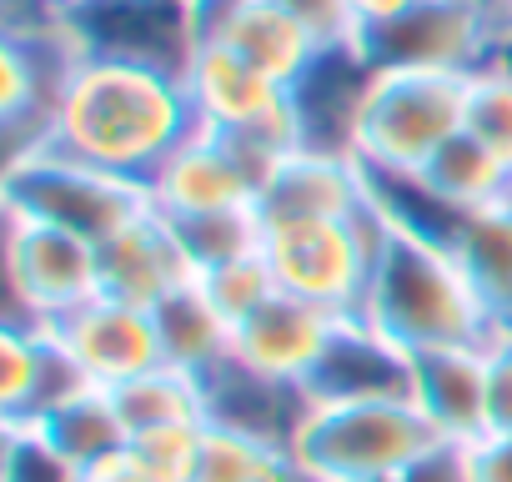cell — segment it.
<instances>
[{"instance_id": "cell-19", "label": "cell", "mask_w": 512, "mask_h": 482, "mask_svg": "<svg viewBox=\"0 0 512 482\" xmlns=\"http://www.w3.org/2000/svg\"><path fill=\"white\" fill-rule=\"evenodd\" d=\"M201 387H206V422H221V427H236V432H251V437H267V442H282V447H292V437H297V427H302V417L312 407L307 387H287V382H272V377H256L241 362H226Z\"/></svg>"}, {"instance_id": "cell-33", "label": "cell", "mask_w": 512, "mask_h": 482, "mask_svg": "<svg viewBox=\"0 0 512 482\" xmlns=\"http://www.w3.org/2000/svg\"><path fill=\"white\" fill-rule=\"evenodd\" d=\"M282 11H292L327 51H342V46H357V21L347 11V0H277Z\"/></svg>"}, {"instance_id": "cell-38", "label": "cell", "mask_w": 512, "mask_h": 482, "mask_svg": "<svg viewBox=\"0 0 512 482\" xmlns=\"http://www.w3.org/2000/svg\"><path fill=\"white\" fill-rule=\"evenodd\" d=\"M51 6H61V11H76V6H86V0H51Z\"/></svg>"}, {"instance_id": "cell-2", "label": "cell", "mask_w": 512, "mask_h": 482, "mask_svg": "<svg viewBox=\"0 0 512 482\" xmlns=\"http://www.w3.org/2000/svg\"><path fill=\"white\" fill-rule=\"evenodd\" d=\"M357 317L372 332H382L392 347H402L407 357L432 352V347L487 342L497 332L447 241L407 231L392 216H387V236L372 262Z\"/></svg>"}, {"instance_id": "cell-21", "label": "cell", "mask_w": 512, "mask_h": 482, "mask_svg": "<svg viewBox=\"0 0 512 482\" xmlns=\"http://www.w3.org/2000/svg\"><path fill=\"white\" fill-rule=\"evenodd\" d=\"M156 312V332H161V357L176 372L191 377H211L231 362L236 347V327L216 312V302L201 292V282H186L181 292H171L166 302L151 307Z\"/></svg>"}, {"instance_id": "cell-23", "label": "cell", "mask_w": 512, "mask_h": 482, "mask_svg": "<svg viewBox=\"0 0 512 482\" xmlns=\"http://www.w3.org/2000/svg\"><path fill=\"white\" fill-rule=\"evenodd\" d=\"M452 257L467 272L492 327H512V201L472 211L452 231Z\"/></svg>"}, {"instance_id": "cell-34", "label": "cell", "mask_w": 512, "mask_h": 482, "mask_svg": "<svg viewBox=\"0 0 512 482\" xmlns=\"http://www.w3.org/2000/svg\"><path fill=\"white\" fill-rule=\"evenodd\" d=\"M467 482H512V432H487L467 447Z\"/></svg>"}, {"instance_id": "cell-3", "label": "cell", "mask_w": 512, "mask_h": 482, "mask_svg": "<svg viewBox=\"0 0 512 482\" xmlns=\"http://www.w3.org/2000/svg\"><path fill=\"white\" fill-rule=\"evenodd\" d=\"M437 447L442 437L412 397L312 402L292 437V462L307 482H392Z\"/></svg>"}, {"instance_id": "cell-14", "label": "cell", "mask_w": 512, "mask_h": 482, "mask_svg": "<svg viewBox=\"0 0 512 482\" xmlns=\"http://www.w3.org/2000/svg\"><path fill=\"white\" fill-rule=\"evenodd\" d=\"M407 397L447 447H472L487 437V357L482 342L412 352Z\"/></svg>"}, {"instance_id": "cell-1", "label": "cell", "mask_w": 512, "mask_h": 482, "mask_svg": "<svg viewBox=\"0 0 512 482\" xmlns=\"http://www.w3.org/2000/svg\"><path fill=\"white\" fill-rule=\"evenodd\" d=\"M196 126L181 71L86 56L56 111L51 151L146 186Z\"/></svg>"}, {"instance_id": "cell-8", "label": "cell", "mask_w": 512, "mask_h": 482, "mask_svg": "<svg viewBox=\"0 0 512 482\" xmlns=\"http://www.w3.org/2000/svg\"><path fill=\"white\" fill-rule=\"evenodd\" d=\"M6 322H61L81 302L101 297V252L96 241L46 226L36 216L6 211Z\"/></svg>"}, {"instance_id": "cell-25", "label": "cell", "mask_w": 512, "mask_h": 482, "mask_svg": "<svg viewBox=\"0 0 512 482\" xmlns=\"http://www.w3.org/2000/svg\"><path fill=\"white\" fill-rule=\"evenodd\" d=\"M41 432H46L81 472L131 442V432H126L121 412H116V397H111L106 387H86V392H76L71 402H61L56 412H46V417H41Z\"/></svg>"}, {"instance_id": "cell-5", "label": "cell", "mask_w": 512, "mask_h": 482, "mask_svg": "<svg viewBox=\"0 0 512 482\" xmlns=\"http://www.w3.org/2000/svg\"><path fill=\"white\" fill-rule=\"evenodd\" d=\"M387 236V211L372 206L357 216H317V221H272L262 252L287 297L327 307L332 317H357L372 262Z\"/></svg>"}, {"instance_id": "cell-9", "label": "cell", "mask_w": 512, "mask_h": 482, "mask_svg": "<svg viewBox=\"0 0 512 482\" xmlns=\"http://www.w3.org/2000/svg\"><path fill=\"white\" fill-rule=\"evenodd\" d=\"M367 66H407V71H457L472 76L502 61V21L492 0H417V6L357 41Z\"/></svg>"}, {"instance_id": "cell-26", "label": "cell", "mask_w": 512, "mask_h": 482, "mask_svg": "<svg viewBox=\"0 0 512 482\" xmlns=\"http://www.w3.org/2000/svg\"><path fill=\"white\" fill-rule=\"evenodd\" d=\"M191 482H307V477L292 462V447L206 422V447Z\"/></svg>"}, {"instance_id": "cell-12", "label": "cell", "mask_w": 512, "mask_h": 482, "mask_svg": "<svg viewBox=\"0 0 512 482\" xmlns=\"http://www.w3.org/2000/svg\"><path fill=\"white\" fill-rule=\"evenodd\" d=\"M86 56L141 61L161 71H186L196 41L186 21V0H86L66 11Z\"/></svg>"}, {"instance_id": "cell-11", "label": "cell", "mask_w": 512, "mask_h": 482, "mask_svg": "<svg viewBox=\"0 0 512 482\" xmlns=\"http://www.w3.org/2000/svg\"><path fill=\"white\" fill-rule=\"evenodd\" d=\"M51 332L61 337V347L71 352V362L86 372L91 387H121L151 367H161V332H156V312L121 302V297H91L76 312H66L61 322H51Z\"/></svg>"}, {"instance_id": "cell-32", "label": "cell", "mask_w": 512, "mask_h": 482, "mask_svg": "<svg viewBox=\"0 0 512 482\" xmlns=\"http://www.w3.org/2000/svg\"><path fill=\"white\" fill-rule=\"evenodd\" d=\"M487 357V432H512V327L482 342Z\"/></svg>"}, {"instance_id": "cell-31", "label": "cell", "mask_w": 512, "mask_h": 482, "mask_svg": "<svg viewBox=\"0 0 512 482\" xmlns=\"http://www.w3.org/2000/svg\"><path fill=\"white\" fill-rule=\"evenodd\" d=\"M201 447H206V422H166V427L131 437V452L146 462L156 482H191Z\"/></svg>"}, {"instance_id": "cell-18", "label": "cell", "mask_w": 512, "mask_h": 482, "mask_svg": "<svg viewBox=\"0 0 512 482\" xmlns=\"http://www.w3.org/2000/svg\"><path fill=\"white\" fill-rule=\"evenodd\" d=\"M407 367L412 357L392 347L382 332H372L362 317H347L317 362L307 397L312 402H372V397H407Z\"/></svg>"}, {"instance_id": "cell-17", "label": "cell", "mask_w": 512, "mask_h": 482, "mask_svg": "<svg viewBox=\"0 0 512 482\" xmlns=\"http://www.w3.org/2000/svg\"><path fill=\"white\" fill-rule=\"evenodd\" d=\"M96 252H101V292L136 307H156L186 282H196V267L181 247L176 226L156 206L126 231H116L111 241H101Z\"/></svg>"}, {"instance_id": "cell-10", "label": "cell", "mask_w": 512, "mask_h": 482, "mask_svg": "<svg viewBox=\"0 0 512 482\" xmlns=\"http://www.w3.org/2000/svg\"><path fill=\"white\" fill-rule=\"evenodd\" d=\"M267 176H272V161H262L256 151H246L231 136H216V131L196 126L161 161V171L146 181V191H151V206L166 221H186V216L256 206Z\"/></svg>"}, {"instance_id": "cell-22", "label": "cell", "mask_w": 512, "mask_h": 482, "mask_svg": "<svg viewBox=\"0 0 512 482\" xmlns=\"http://www.w3.org/2000/svg\"><path fill=\"white\" fill-rule=\"evenodd\" d=\"M447 216H472V211H487L497 201H512V166L502 156H492L477 136L457 131L417 176H412Z\"/></svg>"}, {"instance_id": "cell-27", "label": "cell", "mask_w": 512, "mask_h": 482, "mask_svg": "<svg viewBox=\"0 0 512 482\" xmlns=\"http://www.w3.org/2000/svg\"><path fill=\"white\" fill-rule=\"evenodd\" d=\"M176 236H181V247L201 272L231 262V257H246V252H262V241H267V221L256 206H241V211H211V216H186V221H171Z\"/></svg>"}, {"instance_id": "cell-4", "label": "cell", "mask_w": 512, "mask_h": 482, "mask_svg": "<svg viewBox=\"0 0 512 482\" xmlns=\"http://www.w3.org/2000/svg\"><path fill=\"white\" fill-rule=\"evenodd\" d=\"M467 81L457 71H407L372 66L352 156L367 176H417L467 121Z\"/></svg>"}, {"instance_id": "cell-28", "label": "cell", "mask_w": 512, "mask_h": 482, "mask_svg": "<svg viewBox=\"0 0 512 482\" xmlns=\"http://www.w3.org/2000/svg\"><path fill=\"white\" fill-rule=\"evenodd\" d=\"M196 282H201V292L216 302V312H221L231 327H241L246 317L262 312L272 297H282V287H277V272H272L267 252L231 257V262H221V267L201 272Z\"/></svg>"}, {"instance_id": "cell-7", "label": "cell", "mask_w": 512, "mask_h": 482, "mask_svg": "<svg viewBox=\"0 0 512 482\" xmlns=\"http://www.w3.org/2000/svg\"><path fill=\"white\" fill-rule=\"evenodd\" d=\"M186 96L191 111L206 131L241 141L246 151H256L262 161H282L292 151H302V116H297V96L292 86L262 76L256 66H246L236 51L226 46H196L186 71Z\"/></svg>"}, {"instance_id": "cell-16", "label": "cell", "mask_w": 512, "mask_h": 482, "mask_svg": "<svg viewBox=\"0 0 512 482\" xmlns=\"http://www.w3.org/2000/svg\"><path fill=\"white\" fill-rule=\"evenodd\" d=\"M86 387V372L71 362L51 327L6 322L0 332V422H41Z\"/></svg>"}, {"instance_id": "cell-15", "label": "cell", "mask_w": 512, "mask_h": 482, "mask_svg": "<svg viewBox=\"0 0 512 482\" xmlns=\"http://www.w3.org/2000/svg\"><path fill=\"white\" fill-rule=\"evenodd\" d=\"M372 206V176L347 151H292L272 166L262 186V221H317V216H357Z\"/></svg>"}, {"instance_id": "cell-6", "label": "cell", "mask_w": 512, "mask_h": 482, "mask_svg": "<svg viewBox=\"0 0 512 482\" xmlns=\"http://www.w3.org/2000/svg\"><path fill=\"white\" fill-rule=\"evenodd\" d=\"M6 211L76 231L101 247V241H111L116 231H126L151 211V191L141 181L111 176L101 166H86L46 146L21 161H6Z\"/></svg>"}, {"instance_id": "cell-37", "label": "cell", "mask_w": 512, "mask_h": 482, "mask_svg": "<svg viewBox=\"0 0 512 482\" xmlns=\"http://www.w3.org/2000/svg\"><path fill=\"white\" fill-rule=\"evenodd\" d=\"M492 11H497V21H502V36H507V46H512V0H492ZM502 46V51H507Z\"/></svg>"}, {"instance_id": "cell-24", "label": "cell", "mask_w": 512, "mask_h": 482, "mask_svg": "<svg viewBox=\"0 0 512 482\" xmlns=\"http://www.w3.org/2000/svg\"><path fill=\"white\" fill-rule=\"evenodd\" d=\"M116 397V412L126 422L131 437L151 432V427H166V422H206V387L201 377L191 372H176V367H151L121 387H111Z\"/></svg>"}, {"instance_id": "cell-36", "label": "cell", "mask_w": 512, "mask_h": 482, "mask_svg": "<svg viewBox=\"0 0 512 482\" xmlns=\"http://www.w3.org/2000/svg\"><path fill=\"white\" fill-rule=\"evenodd\" d=\"M86 482H156L151 472H146V462L131 452V442L121 447V452H111V457H101L96 467H86Z\"/></svg>"}, {"instance_id": "cell-29", "label": "cell", "mask_w": 512, "mask_h": 482, "mask_svg": "<svg viewBox=\"0 0 512 482\" xmlns=\"http://www.w3.org/2000/svg\"><path fill=\"white\" fill-rule=\"evenodd\" d=\"M467 136H477L492 156L512 166V61H492L467 81Z\"/></svg>"}, {"instance_id": "cell-13", "label": "cell", "mask_w": 512, "mask_h": 482, "mask_svg": "<svg viewBox=\"0 0 512 482\" xmlns=\"http://www.w3.org/2000/svg\"><path fill=\"white\" fill-rule=\"evenodd\" d=\"M342 322L347 317H332L327 307H312V302L282 292L256 317H246L236 327L231 362H241L256 377H272V382H287V387H307Z\"/></svg>"}, {"instance_id": "cell-35", "label": "cell", "mask_w": 512, "mask_h": 482, "mask_svg": "<svg viewBox=\"0 0 512 482\" xmlns=\"http://www.w3.org/2000/svg\"><path fill=\"white\" fill-rule=\"evenodd\" d=\"M412 6H417V0H347V11L357 21V41L382 31V26H392V21H402Z\"/></svg>"}, {"instance_id": "cell-20", "label": "cell", "mask_w": 512, "mask_h": 482, "mask_svg": "<svg viewBox=\"0 0 512 482\" xmlns=\"http://www.w3.org/2000/svg\"><path fill=\"white\" fill-rule=\"evenodd\" d=\"M211 46H226V51H236L246 66H256L262 76H272V81H282V86H302L307 76H312V66L327 56V46L292 16V11H282L277 0H246V6L236 11V21L221 31V41H211Z\"/></svg>"}, {"instance_id": "cell-30", "label": "cell", "mask_w": 512, "mask_h": 482, "mask_svg": "<svg viewBox=\"0 0 512 482\" xmlns=\"http://www.w3.org/2000/svg\"><path fill=\"white\" fill-rule=\"evenodd\" d=\"M0 482H86V472L41 432V422H6V472Z\"/></svg>"}]
</instances>
